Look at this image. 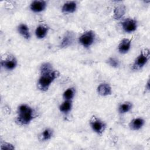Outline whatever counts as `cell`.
<instances>
[{
  "mask_svg": "<svg viewBox=\"0 0 150 150\" xmlns=\"http://www.w3.org/2000/svg\"><path fill=\"white\" fill-rule=\"evenodd\" d=\"M49 31V27L45 24L39 25L35 31V34L37 39H42L45 38Z\"/></svg>",
  "mask_w": 150,
  "mask_h": 150,
  "instance_id": "5bb4252c",
  "label": "cell"
},
{
  "mask_svg": "<svg viewBox=\"0 0 150 150\" xmlns=\"http://www.w3.org/2000/svg\"><path fill=\"white\" fill-rule=\"evenodd\" d=\"M18 60L15 56L12 54L8 55L5 59L1 60V66L8 71H12L16 69L18 66Z\"/></svg>",
  "mask_w": 150,
  "mask_h": 150,
  "instance_id": "52a82bcc",
  "label": "cell"
},
{
  "mask_svg": "<svg viewBox=\"0 0 150 150\" xmlns=\"http://www.w3.org/2000/svg\"><path fill=\"white\" fill-rule=\"evenodd\" d=\"M37 117L36 110L27 104H20L16 110L15 122L19 126H26Z\"/></svg>",
  "mask_w": 150,
  "mask_h": 150,
  "instance_id": "7a4b0ae2",
  "label": "cell"
},
{
  "mask_svg": "<svg viewBox=\"0 0 150 150\" xmlns=\"http://www.w3.org/2000/svg\"><path fill=\"white\" fill-rule=\"evenodd\" d=\"M96 33L93 30H87L84 32L79 38V43L86 49L90 47L95 42Z\"/></svg>",
  "mask_w": 150,
  "mask_h": 150,
  "instance_id": "5b68a950",
  "label": "cell"
},
{
  "mask_svg": "<svg viewBox=\"0 0 150 150\" xmlns=\"http://www.w3.org/2000/svg\"><path fill=\"white\" fill-rule=\"evenodd\" d=\"M73 108V100H65L59 105V110L60 112L67 114L69 113Z\"/></svg>",
  "mask_w": 150,
  "mask_h": 150,
  "instance_id": "ac0fdd59",
  "label": "cell"
},
{
  "mask_svg": "<svg viewBox=\"0 0 150 150\" xmlns=\"http://www.w3.org/2000/svg\"><path fill=\"white\" fill-rule=\"evenodd\" d=\"M76 94V88L73 87H69L63 93L62 97L65 100H73Z\"/></svg>",
  "mask_w": 150,
  "mask_h": 150,
  "instance_id": "ffe728a7",
  "label": "cell"
},
{
  "mask_svg": "<svg viewBox=\"0 0 150 150\" xmlns=\"http://www.w3.org/2000/svg\"><path fill=\"white\" fill-rule=\"evenodd\" d=\"M18 33L25 39L29 40L31 38V33L28 26L25 23H20L17 26Z\"/></svg>",
  "mask_w": 150,
  "mask_h": 150,
  "instance_id": "9a60e30c",
  "label": "cell"
},
{
  "mask_svg": "<svg viewBox=\"0 0 150 150\" xmlns=\"http://www.w3.org/2000/svg\"><path fill=\"white\" fill-rule=\"evenodd\" d=\"M54 135V131L51 128H45L39 135V139L41 142L49 141Z\"/></svg>",
  "mask_w": 150,
  "mask_h": 150,
  "instance_id": "d6986e66",
  "label": "cell"
},
{
  "mask_svg": "<svg viewBox=\"0 0 150 150\" xmlns=\"http://www.w3.org/2000/svg\"><path fill=\"white\" fill-rule=\"evenodd\" d=\"M126 7L124 5L121 4L116 6L113 10V18L115 20H120L125 15Z\"/></svg>",
  "mask_w": 150,
  "mask_h": 150,
  "instance_id": "2e32d148",
  "label": "cell"
},
{
  "mask_svg": "<svg viewBox=\"0 0 150 150\" xmlns=\"http://www.w3.org/2000/svg\"><path fill=\"white\" fill-rule=\"evenodd\" d=\"M107 63L111 67L118 68L120 66V61L115 57H110L106 61Z\"/></svg>",
  "mask_w": 150,
  "mask_h": 150,
  "instance_id": "44dd1931",
  "label": "cell"
},
{
  "mask_svg": "<svg viewBox=\"0 0 150 150\" xmlns=\"http://www.w3.org/2000/svg\"><path fill=\"white\" fill-rule=\"evenodd\" d=\"M74 39L75 34L74 32L72 31H67L65 32L60 41V47L61 49H65L71 46L74 43Z\"/></svg>",
  "mask_w": 150,
  "mask_h": 150,
  "instance_id": "9c48e42d",
  "label": "cell"
},
{
  "mask_svg": "<svg viewBox=\"0 0 150 150\" xmlns=\"http://www.w3.org/2000/svg\"><path fill=\"white\" fill-rule=\"evenodd\" d=\"M150 57V52L149 49H142L139 54L135 59L132 65V69L135 71L142 69L148 62Z\"/></svg>",
  "mask_w": 150,
  "mask_h": 150,
  "instance_id": "277c9868",
  "label": "cell"
},
{
  "mask_svg": "<svg viewBox=\"0 0 150 150\" xmlns=\"http://www.w3.org/2000/svg\"><path fill=\"white\" fill-rule=\"evenodd\" d=\"M97 92L100 96L107 97L112 94V88L110 84L107 83H101L98 85Z\"/></svg>",
  "mask_w": 150,
  "mask_h": 150,
  "instance_id": "30bf717a",
  "label": "cell"
},
{
  "mask_svg": "<svg viewBox=\"0 0 150 150\" xmlns=\"http://www.w3.org/2000/svg\"><path fill=\"white\" fill-rule=\"evenodd\" d=\"M145 87L146 88V89L148 90H149V80H148V81H147V83H146V86H145Z\"/></svg>",
  "mask_w": 150,
  "mask_h": 150,
  "instance_id": "603a6c76",
  "label": "cell"
},
{
  "mask_svg": "<svg viewBox=\"0 0 150 150\" xmlns=\"http://www.w3.org/2000/svg\"><path fill=\"white\" fill-rule=\"evenodd\" d=\"M88 124L91 130L99 136L104 134L107 127V123L95 115L91 116Z\"/></svg>",
  "mask_w": 150,
  "mask_h": 150,
  "instance_id": "3957f363",
  "label": "cell"
},
{
  "mask_svg": "<svg viewBox=\"0 0 150 150\" xmlns=\"http://www.w3.org/2000/svg\"><path fill=\"white\" fill-rule=\"evenodd\" d=\"M133 108L132 102L127 101L120 103L118 107V112L120 114H124L130 112Z\"/></svg>",
  "mask_w": 150,
  "mask_h": 150,
  "instance_id": "e0dca14e",
  "label": "cell"
},
{
  "mask_svg": "<svg viewBox=\"0 0 150 150\" xmlns=\"http://www.w3.org/2000/svg\"><path fill=\"white\" fill-rule=\"evenodd\" d=\"M77 9V3L74 1H66L61 8L62 13L64 14H71L76 12Z\"/></svg>",
  "mask_w": 150,
  "mask_h": 150,
  "instance_id": "7c38bea8",
  "label": "cell"
},
{
  "mask_svg": "<svg viewBox=\"0 0 150 150\" xmlns=\"http://www.w3.org/2000/svg\"><path fill=\"white\" fill-rule=\"evenodd\" d=\"M138 21L132 18H127L121 22V28L124 32L127 33L134 32L138 28Z\"/></svg>",
  "mask_w": 150,
  "mask_h": 150,
  "instance_id": "8992f818",
  "label": "cell"
},
{
  "mask_svg": "<svg viewBox=\"0 0 150 150\" xmlns=\"http://www.w3.org/2000/svg\"><path fill=\"white\" fill-rule=\"evenodd\" d=\"M1 149H14L15 146H13V145L11 144L9 142H4L3 143H1Z\"/></svg>",
  "mask_w": 150,
  "mask_h": 150,
  "instance_id": "7402d4cb",
  "label": "cell"
},
{
  "mask_svg": "<svg viewBox=\"0 0 150 150\" xmlns=\"http://www.w3.org/2000/svg\"><path fill=\"white\" fill-rule=\"evenodd\" d=\"M132 40L128 38H123L118 45V50L120 54H124L127 53L131 49Z\"/></svg>",
  "mask_w": 150,
  "mask_h": 150,
  "instance_id": "8fae6325",
  "label": "cell"
},
{
  "mask_svg": "<svg viewBox=\"0 0 150 150\" xmlns=\"http://www.w3.org/2000/svg\"><path fill=\"white\" fill-rule=\"evenodd\" d=\"M47 3L44 0H35L30 2L29 5L30 10L35 13H41L45 11Z\"/></svg>",
  "mask_w": 150,
  "mask_h": 150,
  "instance_id": "ba28073f",
  "label": "cell"
},
{
  "mask_svg": "<svg viewBox=\"0 0 150 150\" xmlns=\"http://www.w3.org/2000/svg\"><path fill=\"white\" fill-rule=\"evenodd\" d=\"M145 120L142 117H137L132 119L128 124L129 129L132 131H138L145 125Z\"/></svg>",
  "mask_w": 150,
  "mask_h": 150,
  "instance_id": "4fadbf2b",
  "label": "cell"
},
{
  "mask_svg": "<svg viewBox=\"0 0 150 150\" xmlns=\"http://www.w3.org/2000/svg\"><path fill=\"white\" fill-rule=\"evenodd\" d=\"M40 76L37 81V88L42 92L47 91L52 84L60 76V72L54 69L49 62H44L40 66Z\"/></svg>",
  "mask_w": 150,
  "mask_h": 150,
  "instance_id": "6da1fadb",
  "label": "cell"
}]
</instances>
